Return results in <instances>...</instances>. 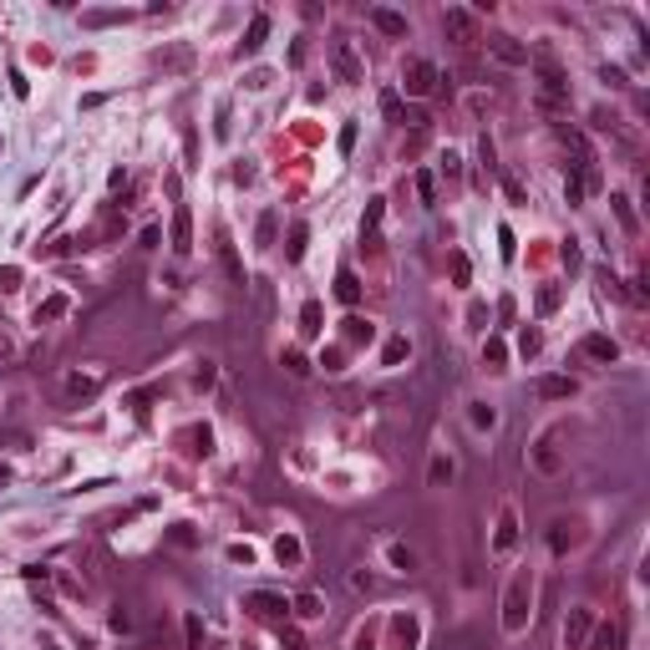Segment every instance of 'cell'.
<instances>
[{
	"label": "cell",
	"instance_id": "obj_4",
	"mask_svg": "<svg viewBox=\"0 0 650 650\" xmlns=\"http://www.w3.org/2000/svg\"><path fill=\"white\" fill-rule=\"evenodd\" d=\"M493 51H498V61H508V67H529V51L513 46V36H493Z\"/></svg>",
	"mask_w": 650,
	"mask_h": 650
},
{
	"label": "cell",
	"instance_id": "obj_1",
	"mask_svg": "<svg viewBox=\"0 0 650 650\" xmlns=\"http://www.w3.org/2000/svg\"><path fill=\"white\" fill-rule=\"evenodd\" d=\"M529 590H533V574H524L508 590V615H503V625H508V635H518L524 630V599H529Z\"/></svg>",
	"mask_w": 650,
	"mask_h": 650
},
{
	"label": "cell",
	"instance_id": "obj_10",
	"mask_svg": "<svg viewBox=\"0 0 650 650\" xmlns=\"http://www.w3.org/2000/svg\"><path fill=\"white\" fill-rule=\"evenodd\" d=\"M579 635H584V610H574V615L564 620V640H569V645H579Z\"/></svg>",
	"mask_w": 650,
	"mask_h": 650
},
{
	"label": "cell",
	"instance_id": "obj_5",
	"mask_svg": "<svg viewBox=\"0 0 650 650\" xmlns=\"http://www.w3.org/2000/svg\"><path fill=\"white\" fill-rule=\"evenodd\" d=\"M386 564H392L397 574H417V554H411L406 544H386Z\"/></svg>",
	"mask_w": 650,
	"mask_h": 650
},
{
	"label": "cell",
	"instance_id": "obj_7",
	"mask_svg": "<svg viewBox=\"0 0 650 650\" xmlns=\"http://www.w3.org/2000/svg\"><path fill=\"white\" fill-rule=\"evenodd\" d=\"M295 610L305 615V620H320V615H325V599H320V595H300V599H295Z\"/></svg>",
	"mask_w": 650,
	"mask_h": 650
},
{
	"label": "cell",
	"instance_id": "obj_2",
	"mask_svg": "<svg viewBox=\"0 0 650 650\" xmlns=\"http://www.w3.org/2000/svg\"><path fill=\"white\" fill-rule=\"evenodd\" d=\"M331 61H336L340 81H361V77H366V72H361V61H356V51L345 46V41H336V46H331Z\"/></svg>",
	"mask_w": 650,
	"mask_h": 650
},
{
	"label": "cell",
	"instance_id": "obj_9",
	"mask_svg": "<svg viewBox=\"0 0 650 650\" xmlns=\"http://www.w3.org/2000/svg\"><path fill=\"white\" fill-rule=\"evenodd\" d=\"M265 36H270V15H254V26H249V41H244V46L254 51V46H259Z\"/></svg>",
	"mask_w": 650,
	"mask_h": 650
},
{
	"label": "cell",
	"instance_id": "obj_11",
	"mask_svg": "<svg viewBox=\"0 0 650 650\" xmlns=\"http://www.w3.org/2000/svg\"><path fill=\"white\" fill-rule=\"evenodd\" d=\"M274 554H279V559H300V544H295V538H279Z\"/></svg>",
	"mask_w": 650,
	"mask_h": 650
},
{
	"label": "cell",
	"instance_id": "obj_3",
	"mask_svg": "<svg viewBox=\"0 0 650 650\" xmlns=\"http://www.w3.org/2000/svg\"><path fill=\"white\" fill-rule=\"evenodd\" d=\"M244 604H249V610H254V615H265V620H279V615H285V610H290V604H285V599H279V595H249Z\"/></svg>",
	"mask_w": 650,
	"mask_h": 650
},
{
	"label": "cell",
	"instance_id": "obj_6",
	"mask_svg": "<svg viewBox=\"0 0 650 650\" xmlns=\"http://www.w3.org/2000/svg\"><path fill=\"white\" fill-rule=\"evenodd\" d=\"M371 26H381L386 36H406V15H397V11H371Z\"/></svg>",
	"mask_w": 650,
	"mask_h": 650
},
{
	"label": "cell",
	"instance_id": "obj_8",
	"mask_svg": "<svg viewBox=\"0 0 650 650\" xmlns=\"http://www.w3.org/2000/svg\"><path fill=\"white\" fill-rule=\"evenodd\" d=\"M538 392H544V397H574V381H564V376H549V381H538Z\"/></svg>",
	"mask_w": 650,
	"mask_h": 650
}]
</instances>
